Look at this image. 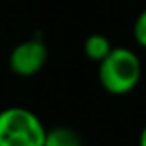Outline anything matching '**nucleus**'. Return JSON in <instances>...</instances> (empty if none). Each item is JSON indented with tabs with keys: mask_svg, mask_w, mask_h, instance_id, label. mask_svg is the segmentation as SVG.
<instances>
[{
	"mask_svg": "<svg viewBox=\"0 0 146 146\" xmlns=\"http://www.w3.org/2000/svg\"><path fill=\"white\" fill-rule=\"evenodd\" d=\"M43 146H82V139L74 129L67 126H57L46 131Z\"/></svg>",
	"mask_w": 146,
	"mask_h": 146,
	"instance_id": "5",
	"label": "nucleus"
},
{
	"mask_svg": "<svg viewBox=\"0 0 146 146\" xmlns=\"http://www.w3.org/2000/svg\"><path fill=\"white\" fill-rule=\"evenodd\" d=\"M111 50H113L111 41L106 35H102V33H93V35H89L83 41V52L94 63H100L104 57H107V54Z\"/></svg>",
	"mask_w": 146,
	"mask_h": 146,
	"instance_id": "4",
	"label": "nucleus"
},
{
	"mask_svg": "<svg viewBox=\"0 0 146 146\" xmlns=\"http://www.w3.org/2000/svg\"><path fill=\"white\" fill-rule=\"evenodd\" d=\"M143 63L133 50L117 46L98 63V82L104 91L115 96L128 94L139 85Z\"/></svg>",
	"mask_w": 146,
	"mask_h": 146,
	"instance_id": "1",
	"label": "nucleus"
},
{
	"mask_svg": "<svg viewBox=\"0 0 146 146\" xmlns=\"http://www.w3.org/2000/svg\"><path fill=\"white\" fill-rule=\"evenodd\" d=\"M139 146H146V126L141 129V133H139Z\"/></svg>",
	"mask_w": 146,
	"mask_h": 146,
	"instance_id": "7",
	"label": "nucleus"
},
{
	"mask_svg": "<svg viewBox=\"0 0 146 146\" xmlns=\"http://www.w3.org/2000/svg\"><path fill=\"white\" fill-rule=\"evenodd\" d=\"M48 59V48L39 37L21 41L9 54V68L15 76L32 78L39 74Z\"/></svg>",
	"mask_w": 146,
	"mask_h": 146,
	"instance_id": "3",
	"label": "nucleus"
},
{
	"mask_svg": "<svg viewBox=\"0 0 146 146\" xmlns=\"http://www.w3.org/2000/svg\"><path fill=\"white\" fill-rule=\"evenodd\" d=\"M133 39L141 48H146V7L137 15L133 22Z\"/></svg>",
	"mask_w": 146,
	"mask_h": 146,
	"instance_id": "6",
	"label": "nucleus"
},
{
	"mask_svg": "<svg viewBox=\"0 0 146 146\" xmlns=\"http://www.w3.org/2000/svg\"><path fill=\"white\" fill-rule=\"evenodd\" d=\"M46 131L43 120L26 107L0 111V146H43Z\"/></svg>",
	"mask_w": 146,
	"mask_h": 146,
	"instance_id": "2",
	"label": "nucleus"
}]
</instances>
